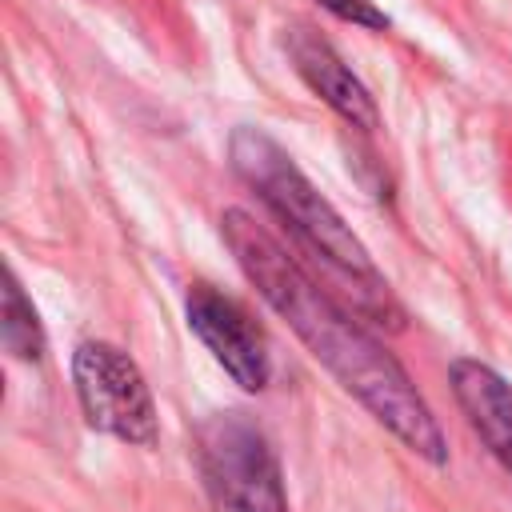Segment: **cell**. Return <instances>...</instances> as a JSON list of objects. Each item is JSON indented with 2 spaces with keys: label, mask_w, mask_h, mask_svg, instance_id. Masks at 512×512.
<instances>
[{
  "label": "cell",
  "mask_w": 512,
  "mask_h": 512,
  "mask_svg": "<svg viewBox=\"0 0 512 512\" xmlns=\"http://www.w3.org/2000/svg\"><path fill=\"white\" fill-rule=\"evenodd\" d=\"M320 8H328L336 20L344 24H356V28H372V32H384L392 20L372 4V0H316Z\"/></svg>",
  "instance_id": "obj_9"
},
{
  "label": "cell",
  "mask_w": 512,
  "mask_h": 512,
  "mask_svg": "<svg viewBox=\"0 0 512 512\" xmlns=\"http://www.w3.org/2000/svg\"><path fill=\"white\" fill-rule=\"evenodd\" d=\"M184 312H188V328L200 336V344L244 392L268 388V380H272L268 336L240 300H232L228 292H220L212 284H192Z\"/></svg>",
  "instance_id": "obj_5"
},
{
  "label": "cell",
  "mask_w": 512,
  "mask_h": 512,
  "mask_svg": "<svg viewBox=\"0 0 512 512\" xmlns=\"http://www.w3.org/2000/svg\"><path fill=\"white\" fill-rule=\"evenodd\" d=\"M448 384L456 392L460 412L468 416L472 432L488 444V452L512 476V384L488 368L484 360L460 356L448 364Z\"/></svg>",
  "instance_id": "obj_7"
},
{
  "label": "cell",
  "mask_w": 512,
  "mask_h": 512,
  "mask_svg": "<svg viewBox=\"0 0 512 512\" xmlns=\"http://www.w3.org/2000/svg\"><path fill=\"white\" fill-rule=\"evenodd\" d=\"M72 384H76L80 412L96 432L116 436L132 448H152L156 444V436H160L156 404H152L144 372L136 368V360L124 348H116L108 340L76 344Z\"/></svg>",
  "instance_id": "obj_4"
},
{
  "label": "cell",
  "mask_w": 512,
  "mask_h": 512,
  "mask_svg": "<svg viewBox=\"0 0 512 512\" xmlns=\"http://www.w3.org/2000/svg\"><path fill=\"white\" fill-rule=\"evenodd\" d=\"M196 468L212 512H288L280 460L244 412H216L196 428Z\"/></svg>",
  "instance_id": "obj_3"
},
{
  "label": "cell",
  "mask_w": 512,
  "mask_h": 512,
  "mask_svg": "<svg viewBox=\"0 0 512 512\" xmlns=\"http://www.w3.org/2000/svg\"><path fill=\"white\" fill-rule=\"evenodd\" d=\"M220 228L252 288L296 332V340L312 352V360L356 404H364L368 416L380 420L408 452L444 468L448 440L440 420L432 416L424 392L404 372V364L364 328V316L352 304H344L328 284H316L300 268V260L288 256L280 240L248 212L228 208Z\"/></svg>",
  "instance_id": "obj_1"
},
{
  "label": "cell",
  "mask_w": 512,
  "mask_h": 512,
  "mask_svg": "<svg viewBox=\"0 0 512 512\" xmlns=\"http://www.w3.org/2000/svg\"><path fill=\"white\" fill-rule=\"evenodd\" d=\"M232 172L256 192V200L292 232V240L324 264L332 288H340V300L352 304L368 324L400 332L404 308L392 292V284L372 264L360 236L344 224V216L332 208L328 196L300 172V164L264 132V128H236L228 140Z\"/></svg>",
  "instance_id": "obj_2"
},
{
  "label": "cell",
  "mask_w": 512,
  "mask_h": 512,
  "mask_svg": "<svg viewBox=\"0 0 512 512\" xmlns=\"http://www.w3.org/2000/svg\"><path fill=\"white\" fill-rule=\"evenodd\" d=\"M0 336H4V348L16 360L36 364L44 356V328H40L36 308H32V300L24 296V288H20V280L12 272L4 276V320H0Z\"/></svg>",
  "instance_id": "obj_8"
},
{
  "label": "cell",
  "mask_w": 512,
  "mask_h": 512,
  "mask_svg": "<svg viewBox=\"0 0 512 512\" xmlns=\"http://www.w3.org/2000/svg\"><path fill=\"white\" fill-rule=\"evenodd\" d=\"M284 48H288V60H292V68L300 72V80H304L348 128H360V132H376V128H380V112H376L372 92L364 88V80L344 64V56H340L320 32L296 24V28H288Z\"/></svg>",
  "instance_id": "obj_6"
}]
</instances>
